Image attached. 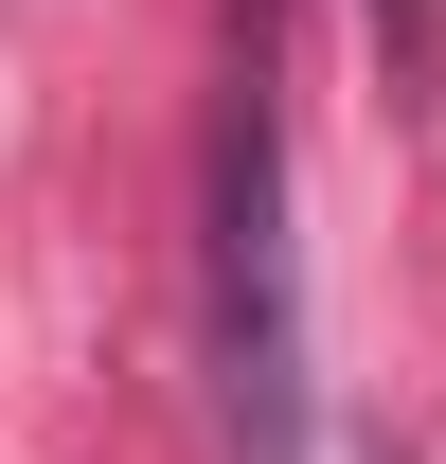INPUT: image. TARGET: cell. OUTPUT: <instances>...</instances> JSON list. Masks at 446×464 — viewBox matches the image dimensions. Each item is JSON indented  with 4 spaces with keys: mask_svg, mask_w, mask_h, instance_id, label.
I'll return each mask as SVG.
<instances>
[{
    "mask_svg": "<svg viewBox=\"0 0 446 464\" xmlns=\"http://www.w3.org/2000/svg\"><path fill=\"white\" fill-rule=\"evenodd\" d=\"M215 375H232V464H304V268H286V125L268 72L215 125Z\"/></svg>",
    "mask_w": 446,
    "mask_h": 464,
    "instance_id": "cell-1",
    "label": "cell"
}]
</instances>
